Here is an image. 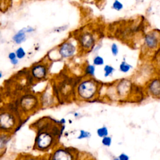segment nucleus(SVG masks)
<instances>
[{"instance_id": "obj_1", "label": "nucleus", "mask_w": 160, "mask_h": 160, "mask_svg": "<svg viewBox=\"0 0 160 160\" xmlns=\"http://www.w3.org/2000/svg\"><path fill=\"white\" fill-rule=\"evenodd\" d=\"M54 120H43V125L39 124L36 136L35 138L34 146L40 151H46L55 145L60 139L63 132L61 124L59 121Z\"/></svg>"}, {"instance_id": "obj_2", "label": "nucleus", "mask_w": 160, "mask_h": 160, "mask_svg": "<svg viewBox=\"0 0 160 160\" xmlns=\"http://www.w3.org/2000/svg\"><path fill=\"white\" fill-rule=\"evenodd\" d=\"M99 85L98 81L91 78L83 79L77 87V96L83 101L91 100L98 93Z\"/></svg>"}, {"instance_id": "obj_3", "label": "nucleus", "mask_w": 160, "mask_h": 160, "mask_svg": "<svg viewBox=\"0 0 160 160\" xmlns=\"http://www.w3.org/2000/svg\"><path fill=\"white\" fill-rule=\"evenodd\" d=\"M17 120L16 115L12 112L5 110L0 112V131L9 133L17 126Z\"/></svg>"}, {"instance_id": "obj_4", "label": "nucleus", "mask_w": 160, "mask_h": 160, "mask_svg": "<svg viewBox=\"0 0 160 160\" xmlns=\"http://www.w3.org/2000/svg\"><path fill=\"white\" fill-rule=\"evenodd\" d=\"M143 45L147 51H156L160 46V31L153 30L148 31L144 37Z\"/></svg>"}, {"instance_id": "obj_5", "label": "nucleus", "mask_w": 160, "mask_h": 160, "mask_svg": "<svg viewBox=\"0 0 160 160\" xmlns=\"http://www.w3.org/2000/svg\"><path fill=\"white\" fill-rule=\"evenodd\" d=\"M81 49L86 52H91L95 46L96 39L94 34L91 31L85 30L80 33L78 38Z\"/></svg>"}, {"instance_id": "obj_6", "label": "nucleus", "mask_w": 160, "mask_h": 160, "mask_svg": "<svg viewBox=\"0 0 160 160\" xmlns=\"http://www.w3.org/2000/svg\"><path fill=\"white\" fill-rule=\"evenodd\" d=\"M78 149L72 148L61 147L54 150L52 154V159L56 160H71L78 159Z\"/></svg>"}, {"instance_id": "obj_7", "label": "nucleus", "mask_w": 160, "mask_h": 160, "mask_svg": "<svg viewBox=\"0 0 160 160\" xmlns=\"http://www.w3.org/2000/svg\"><path fill=\"white\" fill-rule=\"evenodd\" d=\"M58 52L63 58H70L74 56L77 52V46L72 41L67 40L60 46Z\"/></svg>"}, {"instance_id": "obj_8", "label": "nucleus", "mask_w": 160, "mask_h": 160, "mask_svg": "<svg viewBox=\"0 0 160 160\" xmlns=\"http://www.w3.org/2000/svg\"><path fill=\"white\" fill-rule=\"evenodd\" d=\"M36 103L37 99L31 95L24 96L20 101V105L22 110L26 112L33 111L36 107Z\"/></svg>"}, {"instance_id": "obj_9", "label": "nucleus", "mask_w": 160, "mask_h": 160, "mask_svg": "<svg viewBox=\"0 0 160 160\" xmlns=\"http://www.w3.org/2000/svg\"><path fill=\"white\" fill-rule=\"evenodd\" d=\"M31 74L37 80H41L46 78L48 75V68L43 64L34 65L31 68Z\"/></svg>"}, {"instance_id": "obj_10", "label": "nucleus", "mask_w": 160, "mask_h": 160, "mask_svg": "<svg viewBox=\"0 0 160 160\" xmlns=\"http://www.w3.org/2000/svg\"><path fill=\"white\" fill-rule=\"evenodd\" d=\"M148 91L154 98L160 97V78H156L151 80L148 83Z\"/></svg>"}, {"instance_id": "obj_11", "label": "nucleus", "mask_w": 160, "mask_h": 160, "mask_svg": "<svg viewBox=\"0 0 160 160\" xmlns=\"http://www.w3.org/2000/svg\"><path fill=\"white\" fill-rule=\"evenodd\" d=\"M26 31H25L24 29H22V30L18 31L13 36V40L15 43L18 44H20L23 43L24 41L26 40Z\"/></svg>"}, {"instance_id": "obj_12", "label": "nucleus", "mask_w": 160, "mask_h": 160, "mask_svg": "<svg viewBox=\"0 0 160 160\" xmlns=\"http://www.w3.org/2000/svg\"><path fill=\"white\" fill-rule=\"evenodd\" d=\"M11 138L6 133L0 134V149L5 148L7 146Z\"/></svg>"}, {"instance_id": "obj_13", "label": "nucleus", "mask_w": 160, "mask_h": 160, "mask_svg": "<svg viewBox=\"0 0 160 160\" xmlns=\"http://www.w3.org/2000/svg\"><path fill=\"white\" fill-rule=\"evenodd\" d=\"M133 68V66L130 64L128 63L126 61H123L120 65V71L124 73H126L130 71V69Z\"/></svg>"}, {"instance_id": "obj_14", "label": "nucleus", "mask_w": 160, "mask_h": 160, "mask_svg": "<svg viewBox=\"0 0 160 160\" xmlns=\"http://www.w3.org/2000/svg\"><path fill=\"white\" fill-rule=\"evenodd\" d=\"M111 8L115 11H120L124 8V5L120 0H114L112 3Z\"/></svg>"}, {"instance_id": "obj_15", "label": "nucleus", "mask_w": 160, "mask_h": 160, "mask_svg": "<svg viewBox=\"0 0 160 160\" xmlns=\"http://www.w3.org/2000/svg\"><path fill=\"white\" fill-rule=\"evenodd\" d=\"M85 73L86 75H88V76H90V77H93V76H95V66L94 65H90V64H88L87 66H86L85 68Z\"/></svg>"}, {"instance_id": "obj_16", "label": "nucleus", "mask_w": 160, "mask_h": 160, "mask_svg": "<svg viewBox=\"0 0 160 160\" xmlns=\"http://www.w3.org/2000/svg\"><path fill=\"white\" fill-rule=\"evenodd\" d=\"M97 133L98 134V136L100 138H103L104 136H108L109 134V132L108 128L106 126H102L100 128H98L97 131Z\"/></svg>"}, {"instance_id": "obj_17", "label": "nucleus", "mask_w": 160, "mask_h": 160, "mask_svg": "<svg viewBox=\"0 0 160 160\" xmlns=\"http://www.w3.org/2000/svg\"><path fill=\"white\" fill-rule=\"evenodd\" d=\"M103 70H104V77L106 78L113 74V73L115 71V69L114 68V67L111 66L110 65H105Z\"/></svg>"}, {"instance_id": "obj_18", "label": "nucleus", "mask_w": 160, "mask_h": 160, "mask_svg": "<svg viewBox=\"0 0 160 160\" xmlns=\"http://www.w3.org/2000/svg\"><path fill=\"white\" fill-rule=\"evenodd\" d=\"M93 63L95 66H102L104 65V61L101 56L97 55L94 57L93 60Z\"/></svg>"}, {"instance_id": "obj_19", "label": "nucleus", "mask_w": 160, "mask_h": 160, "mask_svg": "<svg viewBox=\"0 0 160 160\" xmlns=\"http://www.w3.org/2000/svg\"><path fill=\"white\" fill-rule=\"evenodd\" d=\"M91 136V134L87 131L81 130H80L79 136L77 137L78 140H83L85 138H89Z\"/></svg>"}, {"instance_id": "obj_20", "label": "nucleus", "mask_w": 160, "mask_h": 160, "mask_svg": "<svg viewBox=\"0 0 160 160\" xmlns=\"http://www.w3.org/2000/svg\"><path fill=\"white\" fill-rule=\"evenodd\" d=\"M16 54H17V56L19 60L23 59L26 56V52H25L23 48L22 47H19L18 48L16 51Z\"/></svg>"}, {"instance_id": "obj_21", "label": "nucleus", "mask_w": 160, "mask_h": 160, "mask_svg": "<svg viewBox=\"0 0 160 160\" xmlns=\"http://www.w3.org/2000/svg\"><path fill=\"white\" fill-rule=\"evenodd\" d=\"M101 143L103 144V145L106 147H110L112 143V138L111 137L106 136L103 138H102V141Z\"/></svg>"}, {"instance_id": "obj_22", "label": "nucleus", "mask_w": 160, "mask_h": 160, "mask_svg": "<svg viewBox=\"0 0 160 160\" xmlns=\"http://www.w3.org/2000/svg\"><path fill=\"white\" fill-rule=\"evenodd\" d=\"M111 52L112 54L114 56H116L118 55V53H119V48L116 43H113L111 46Z\"/></svg>"}, {"instance_id": "obj_23", "label": "nucleus", "mask_w": 160, "mask_h": 160, "mask_svg": "<svg viewBox=\"0 0 160 160\" xmlns=\"http://www.w3.org/2000/svg\"><path fill=\"white\" fill-rule=\"evenodd\" d=\"M117 159L120 160H129L130 157L128 156V155L125 154V153H121V154H120V156L117 158Z\"/></svg>"}, {"instance_id": "obj_24", "label": "nucleus", "mask_w": 160, "mask_h": 160, "mask_svg": "<svg viewBox=\"0 0 160 160\" xmlns=\"http://www.w3.org/2000/svg\"><path fill=\"white\" fill-rule=\"evenodd\" d=\"M17 54H16L15 52H11L9 53L8 54V58L9 59V60H13L15 58H17Z\"/></svg>"}, {"instance_id": "obj_25", "label": "nucleus", "mask_w": 160, "mask_h": 160, "mask_svg": "<svg viewBox=\"0 0 160 160\" xmlns=\"http://www.w3.org/2000/svg\"><path fill=\"white\" fill-rule=\"evenodd\" d=\"M10 62H11V63L13 65L16 66V65H17L19 63V59L18 58H15L13 60H10Z\"/></svg>"}, {"instance_id": "obj_26", "label": "nucleus", "mask_w": 160, "mask_h": 160, "mask_svg": "<svg viewBox=\"0 0 160 160\" xmlns=\"http://www.w3.org/2000/svg\"><path fill=\"white\" fill-rule=\"evenodd\" d=\"M60 123L61 124H65V123H66V120H65V119H64V118H63V119H61V120L60 121Z\"/></svg>"}, {"instance_id": "obj_27", "label": "nucleus", "mask_w": 160, "mask_h": 160, "mask_svg": "<svg viewBox=\"0 0 160 160\" xmlns=\"http://www.w3.org/2000/svg\"><path fill=\"white\" fill-rule=\"evenodd\" d=\"M158 64L159 66L160 67V54L158 56Z\"/></svg>"}, {"instance_id": "obj_28", "label": "nucleus", "mask_w": 160, "mask_h": 160, "mask_svg": "<svg viewBox=\"0 0 160 160\" xmlns=\"http://www.w3.org/2000/svg\"><path fill=\"white\" fill-rule=\"evenodd\" d=\"M2 77H3V74H2V73L0 71V79L2 78Z\"/></svg>"}, {"instance_id": "obj_29", "label": "nucleus", "mask_w": 160, "mask_h": 160, "mask_svg": "<svg viewBox=\"0 0 160 160\" xmlns=\"http://www.w3.org/2000/svg\"><path fill=\"white\" fill-rule=\"evenodd\" d=\"M78 114H79L78 113H75V116H76H76H78Z\"/></svg>"}]
</instances>
